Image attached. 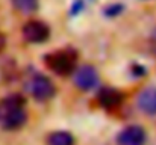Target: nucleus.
I'll return each instance as SVG.
<instances>
[{
    "mask_svg": "<svg viewBox=\"0 0 156 145\" xmlns=\"http://www.w3.org/2000/svg\"><path fill=\"white\" fill-rule=\"evenodd\" d=\"M26 100L20 94L8 95L0 103V124L6 130H17L27 121L24 110Z\"/></svg>",
    "mask_w": 156,
    "mask_h": 145,
    "instance_id": "f257e3e1",
    "label": "nucleus"
},
{
    "mask_svg": "<svg viewBox=\"0 0 156 145\" xmlns=\"http://www.w3.org/2000/svg\"><path fill=\"white\" fill-rule=\"evenodd\" d=\"M76 57H77V54L70 48L58 50V51L46 56V65L49 70H52L58 76H68L70 73H74Z\"/></svg>",
    "mask_w": 156,
    "mask_h": 145,
    "instance_id": "f03ea898",
    "label": "nucleus"
},
{
    "mask_svg": "<svg viewBox=\"0 0 156 145\" xmlns=\"http://www.w3.org/2000/svg\"><path fill=\"white\" fill-rule=\"evenodd\" d=\"M27 91L35 97L38 101H47L55 95V85L53 82L43 76V74H35L30 77V80L27 82Z\"/></svg>",
    "mask_w": 156,
    "mask_h": 145,
    "instance_id": "7ed1b4c3",
    "label": "nucleus"
},
{
    "mask_svg": "<svg viewBox=\"0 0 156 145\" xmlns=\"http://www.w3.org/2000/svg\"><path fill=\"white\" fill-rule=\"evenodd\" d=\"M21 33L24 36V40L27 43H32V44H40V43H44L49 40L50 36V29L49 26L44 23V21H40V20H30L27 21L23 29H21Z\"/></svg>",
    "mask_w": 156,
    "mask_h": 145,
    "instance_id": "20e7f679",
    "label": "nucleus"
},
{
    "mask_svg": "<svg viewBox=\"0 0 156 145\" xmlns=\"http://www.w3.org/2000/svg\"><path fill=\"white\" fill-rule=\"evenodd\" d=\"M74 85L82 91H91L99 85L97 70L91 65H82L74 71Z\"/></svg>",
    "mask_w": 156,
    "mask_h": 145,
    "instance_id": "39448f33",
    "label": "nucleus"
},
{
    "mask_svg": "<svg viewBox=\"0 0 156 145\" xmlns=\"http://www.w3.org/2000/svg\"><path fill=\"white\" fill-rule=\"evenodd\" d=\"M118 145H144L146 130L141 126H127L117 136Z\"/></svg>",
    "mask_w": 156,
    "mask_h": 145,
    "instance_id": "423d86ee",
    "label": "nucleus"
},
{
    "mask_svg": "<svg viewBox=\"0 0 156 145\" xmlns=\"http://www.w3.org/2000/svg\"><path fill=\"white\" fill-rule=\"evenodd\" d=\"M140 110L146 115H156V88H146L136 98Z\"/></svg>",
    "mask_w": 156,
    "mask_h": 145,
    "instance_id": "0eeeda50",
    "label": "nucleus"
},
{
    "mask_svg": "<svg viewBox=\"0 0 156 145\" xmlns=\"http://www.w3.org/2000/svg\"><path fill=\"white\" fill-rule=\"evenodd\" d=\"M99 103L103 106L105 109H115L121 104L123 101V94L114 88H103L100 89L99 95H97Z\"/></svg>",
    "mask_w": 156,
    "mask_h": 145,
    "instance_id": "6e6552de",
    "label": "nucleus"
},
{
    "mask_svg": "<svg viewBox=\"0 0 156 145\" xmlns=\"http://www.w3.org/2000/svg\"><path fill=\"white\" fill-rule=\"evenodd\" d=\"M47 145H74V138L68 132H53L47 138Z\"/></svg>",
    "mask_w": 156,
    "mask_h": 145,
    "instance_id": "1a4fd4ad",
    "label": "nucleus"
},
{
    "mask_svg": "<svg viewBox=\"0 0 156 145\" xmlns=\"http://www.w3.org/2000/svg\"><path fill=\"white\" fill-rule=\"evenodd\" d=\"M38 0H12V6L21 14H34L38 9Z\"/></svg>",
    "mask_w": 156,
    "mask_h": 145,
    "instance_id": "9d476101",
    "label": "nucleus"
},
{
    "mask_svg": "<svg viewBox=\"0 0 156 145\" xmlns=\"http://www.w3.org/2000/svg\"><path fill=\"white\" fill-rule=\"evenodd\" d=\"M149 46H150L152 53H155V54H156V27L153 29V32L150 33V38H149Z\"/></svg>",
    "mask_w": 156,
    "mask_h": 145,
    "instance_id": "9b49d317",
    "label": "nucleus"
},
{
    "mask_svg": "<svg viewBox=\"0 0 156 145\" xmlns=\"http://www.w3.org/2000/svg\"><path fill=\"white\" fill-rule=\"evenodd\" d=\"M5 47V36L0 33V51H2V48Z\"/></svg>",
    "mask_w": 156,
    "mask_h": 145,
    "instance_id": "f8f14e48",
    "label": "nucleus"
}]
</instances>
